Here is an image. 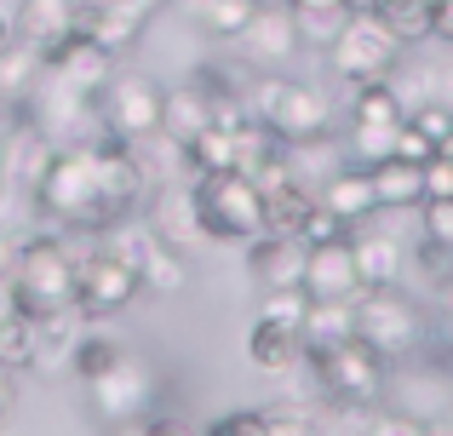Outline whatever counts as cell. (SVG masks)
I'll return each instance as SVG.
<instances>
[{
  "mask_svg": "<svg viewBox=\"0 0 453 436\" xmlns=\"http://www.w3.org/2000/svg\"><path fill=\"white\" fill-rule=\"evenodd\" d=\"M350 253H356V270H362V287H390L408 270V247H402L396 230L379 224V213L350 230Z\"/></svg>",
  "mask_w": 453,
  "mask_h": 436,
  "instance_id": "16",
  "label": "cell"
},
{
  "mask_svg": "<svg viewBox=\"0 0 453 436\" xmlns=\"http://www.w3.org/2000/svg\"><path fill=\"white\" fill-rule=\"evenodd\" d=\"M247 110L293 149L299 144H327L333 138V103L321 98L310 80H293V75H281V69H253Z\"/></svg>",
  "mask_w": 453,
  "mask_h": 436,
  "instance_id": "4",
  "label": "cell"
},
{
  "mask_svg": "<svg viewBox=\"0 0 453 436\" xmlns=\"http://www.w3.org/2000/svg\"><path fill=\"white\" fill-rule=\"evenodd\" d=\"M144 230L155 241L178 247V253H196V247H212V235L201 230V213H196V195H189V184L178 190V184H161V190L144 195Z\"/></svg>",
  "mask_w": 453,
  "mask_h": 436,
  "instance_id": "14",
  "label": "cell"
},
{
  "mask_svg": "<svg viewBox=\"0 0 453 436\" xmlns=\"http://www.w3.org/2000/svg\"><path fill=\"white\" fill-rule=\"evenodd\" d=\"M12 41V18H6V11H0V46H6Z\"/></svg>",
  "mask_w": 453,
  "mask_h": 436,
  "instance_id": "46",
  "label": "cell"
},
{
  "mask_svg": "<svg viewBox=\"0 0 453 436\" xmlns=\"http://www.w3.org/2000/svg\"><path fill=\"white\" fill-rule=\"evenodd\" d=\"M350 230H356V224H344L339 213H333V207H310V213H304V224H299V241L304 247H321V241H350Z\"/></svg>",
  "mask_w": 453,
  "mask_h": 436,
  "instance_id": "33",
  "label": "cell"
},
{
  "mask_svg": "<svg viewBox=\"0 0 453 436\" xmlns=\"http://www.w3.org/2000/svg\"><path fill=\"white\" fill-rule=\"evenodd\" d=\"M425 6H431V0H425Z\"/></svg>",
  "mask_w": 453,
  "mask_h": 436,
  "instance_id": "49",
  "label": "cell"
},
{
  "mask_svg": "<svg viewBox=\"0 0 453 436\" xmlns=\"http://www.w3.org/2000/svg\"><path fill=\"white\" fill-rule=\"evenodd\" d=\"M161 80L144 75V69H115L98 92V115L104 133L127 138V144H144V138H161Z\"/></svg>",
  "mask_w": 453,
  "mask_h": 436,
  "instance_id": "9",
  "label": "cell"
},
{
  "mask_svg": "<svg viewBox=\"0 0 453 436\" xmlns=\"http://www.w3.org/2000/svg\"><path fill=\"white\" fill-rule=\"evenodd\" d=\"M299 293L316 304H356L362 299V270H356V253L350 241H321V247H304V276H299Z\"/></svg>",
  "mask_w": 453,
  "mask_h": 436,
  "instance_id": "13",
  "label": "cell"
},
{
  "mask_svg": "<svg viewBox=\"0 0 453 436\" xmlns=\"http://www.w3.org/2000/svg\"><path fill=\"white\" fill-rule=\"evenodd\" d=\"M431 41L453 46V0H431Z\"/></svg>",
  "mask_w": 453,
  "mask_h": 436,
  "instance_id": "40",
  "label": "cell"
},
{
  "mask_svg": "<svg viewBox=\"0 0 453 436\" xmlns=\"http://www.w3.org/2000/svg\"><path fill=\"white\" fill-rule=\"evenodd\" d=\"M265 431H270L265 408H230V414L207 419V431H201V436H265Z\"/></svg>",
  "mask_w": 453,
  "mask_h": 436,
  "instance_id": "34",
  "label": "cell"
},
{
  "mask_svg": "<svg viewBox=\"0 0 453 436\" xmlns=\"http://www.w3.org/2000/svg\"><path fill=\"white\" fill-rule=\"evenodd\" d=\"M436 156H448V161H453V133L442 138V144H436Z\"/></svg>",
  "mask_w": 453,
  "mask_h": 436,
  "instance_id": "47",
  "label": "cell"
},
{
  "mask_svg": "<svg viewBox=\"0 0 453 436\" xmlns=\"http://www.w3.org/2000/svg\"><path fill=\"white\" fill-rule=\"evenodd\" d=\"M41 69H52V75H64L69 87H81V92H92V98H98L104 80L115 75V52L104 41H92V34H81V29H64L41 52Z\"/></svg>",
  "mask_w": 453,
  "mask_h": 436,
  "instance_id": "15",
  "label": "cell"
},
{
  "mask_svg": "<svg viewBox=\"0 0 453 436\" xmlns=\"http://www.w3.org/2000/svg\"><path fill=\"white\" fill-rule=\"evenodd\" d=\"M390 144H396V126H362V121H350V133H344V161H350V167H373V161L390 156Z\"/></svg>",
  "mask_w": 453,
  "mask_h": 436,
  "instance_id": "29",
  "label": "cell"
},
{
  "mask_svg": "<svg viewBox=\"0 0 453 436\" xmlns=\"http://www.w3.org/2000/svg\"><path fill=\"white\" fill-rule=\"evenodd\" d=\"M12 402H18V368L0 362V414H12Z\"/></svg>",
  "mask_w": 453,
  "mask_h": 436,
  "instance_id": "41",
  "label": "cell"
},
{
  "mask_svg": "<svg viewBox=\"0 0 453 436\" xmlns=\"http://www.w3.org/2000/svg\"><path fill=\"white\" fill-rule=\"evenodd\" d=\"M281 6H288L299 23H304V18H344V11H350L344 0H281Z\"/></svg>",
  "mask_w": 453,
  "mask_h": 436,
  "instance_id": "39",
  "label": "cell"
},
{
  "mask_svg": "<svg viewBox=\"0 0 453 436\" xmlns=\"http://www.w3.org/2000/svg\"><path fill=\"white\" fill-rule=\"evenodd\" d=\"M178 161H184L189 172H230V167H242V149H235V133L230 126H201L196 138H184L178 144Z\"/></svg>",
  "mask_w": 453,
  "mask_h": 436,
  "instance_id": "21",
  "label": "cell"
},
{
  "mask_svg": "<svg viewBox=\"0 0 453 436\" xmlns=\"http://www.w3.org/2000/svg\"><path fill=\"white\" fill-rule=\"evenodd\" d=\"M390 87H396V98H402V110H419V103H436V69H425V64H396L390 69Z\"/></svg>",
  "mask_w": 453,
  "mask_h": 436,
  "instance_id": "31",
  "label": "cell"
},
{
  "mask_svg": "<svg viewBox=\"0 0 453 436\" xmlns=\"http://www.w3.org/2000/svg\"><path fill=\"white\" fill-rule=\"evenodd\" d=\"M18 241H23V235L0 230V276H12V264H18Z\"/></svg>",
  "mask_w": 453,
  "mask_h": 436,
  "instance_id": "42",
  "label": "cell"
},
{
  "mask_svg": "<svg viewBox=\"0 0 453 436\" xmlns=\"http://www.w3.org/2000/svg\"><path fill=\"white\" fill-rule=\"evenodd\" d=\"M87 396H92V414L115 431V425L138 419L155 402V379H150V368L133 356V350H121V356H115L98 379H87Z\"/></svg>",
  "mask_w": 453,
  "mask_h": 436,
  "instance_id": "11",
  "label": "cell"
},
{
  "mask_svg": "<svg viewBox=\"0 0 453 436\" xmlns=\"http://www.w3.org/2000/svg\"><path fill=\"white\" fill-rule=\"evenodd\" d=\"M247 270H253V281L265 293L299 287V276H304V241H299V235H253V241H247Z\"/></svg>",
  "mask_w": 453,
  "mask_h": 436,
  "instance_id": "17",
  "label": "cell"
},
{
  "mask_svg": "<svg viewBox=\"0 0 453 436\" xmlns=\"http://www.w3.org/2000/svg\"><path fill=\"white\" fill-rule=\"evenodd\" d=\"M75 270L81 253L69 247L64 230H41L35 224L18 241V264H12V281H18V310L23 316H52V310H75Z\"/></svg>",
  "mask_w": 453,
  "mask_h": 436,
  "instance_id": "3",
  "label": "cell"
},
{
  "mask_svg": "<svg viewBox=\"0 0 453 436\" xmlns=\"http://www.w3.org/2000/svg\"><path fill=\"white\" fill-rule=\"evenodd\" d=\"M390 156H402V161H419V167H425V161L436 156V144H431V138H425L413 121H402V126H396V144H390Z\"/></svg>",
  "mask_w": 453,
  "mask_h": 436,
  "instance_id": "37",
  "label": "cell"
},
{
  "mask_svg": "<svg viewBox=\"0 0 453 436\" xmlns=\"http://www.w3.org/2000/svg\"><path fill=\"white\" fill-rule=\"evenodd\" d=\"M0 419H6V414H0Z\"/></svg>",
  "mask_w": 453,
  "mask_h": 436,
  "instance_id": "50",
  "label": "cell"
},
{
  "mask_svg": "<svg viewBox=\"0 0 453 436\" xmlns=\"http://www.w3.org/2000/svg\"><path fill=\"white\" fill-rule=\"evenodd\" d=\"M110 436H201L196 425H189V419H178V414H150V419H127V425H115Z\"/></svg>",
  "mask_w": 453,
  "mask_h": 436,
  "instance_id": "35",
  "label": "cell"
},
{
  "mask_svg": "<svg viewBox=\"0 0 453 436\" xmlns=\"http://www.w3.org/2000/svg\"><path fill=\"white\" fill-rule=\"evenodd\" d=\"M258 6H265V0H196L189 11H196V23L212 34V41H235Z\"/></svg>",
  "mask_w": 453,
  "mask_h": 436,
  "instance_id": "27",
  "label": "cell"
},
{
  "mask_svg": "<svg viewBox=\"0 0 453 436\" xmlns=\"http://www.w3.org/2000/svg\"><path fill=\"white\" fill-rule=\"evenodd\" d=\"M373 179V195H379V213H413L425 202V167L419 161H402V156H385L367 167Z\"/></svg>",
  "mask_w": 453,
  "mask_h": 436,
  "instance_id": "19",
  "label": "cell"
},
{
  "mask_svg": "<svg viewBox=\"0 0 453 436\" xmlns=\"http://www.w3.org/2000/svg\"><path fill=\"white\" fill-rule=\"evenodd\" d=\"M189 195H196V213H201V230L212 235V241H253V235H265V190L253 184V172L230 167V172H201L196 184H189Z\"/></svg>",
  "mask_w": 453,
  "mask_h": 436,
  "instance_id": "6",
  "label": "cell"
},
{
  "mask_svg": "<svg viewBox=\"0 0 453 436\" xmlns=\"http://www.w3.org/2000/svg\"><path fill=\"white\" fill-rule=\"evenodd\" d=\"M350 333L373 345L385 362H413L431 327H425L419 299L402 293V281H390V287H362V299L350 304Z\"/></svg>",
  "mask_w": 453,
  "mask_h": 436,
  "instance_id": "5",
  "label": "cell"
},
{
  "mask_svg": "<svg viewBox=\"0 0 453 436\" xmlns=\"http://www.w3.org/2000/svg\"><path fill=\"white\" fill-rule=\"evenodd\" d=\"M367 11H373V18L385 23V29L396 34L402 46L431 41V6H425V0H373Z\"/></svg>",
  "mask_w": 453,
  "mask_h": 436,
  "instance_id": "25",
  "label": "cell"
},
{
  "mask_svg": "<svg viewBox=\"0 0 453 436\" xmlns=\"http://www.w3.org/2000/svg\"><path fill=\"white\" fill-rule=\"evenodd\" d=\"M408 121L419 126V133L431 138V144H442V138L453 133V110H448V103H419V110H413Z\"/></svg>",
  "mask_w": 453,
  "mask_h": 436,
  "instance_id": "38",
  "label": "cell"
},
{
  "mask_svg": "<svg viewBox=\"0 0 453 436\" xmlns=\"http://www.w3.org/2000/svg\"><path fill=\"white\" fill-rule=\"evenodd\" d=\"M402 52H408V46H402L373 11H344L339 34L327 41V69L344 87H356V80H385L390 69L402 64Z\"/></svg>",
  "mask_w": 453,
  "mask_h": 436,
  "instance_id": "7",
  "label": "cell"
},
{
  "mask_svg": "<svg viewBox=\"0 0 453 436\" xmlns=\"http://www.w3.org/2000/svg\"><path fill=\"white\" fill-rule=\"evenodd\" d=\"M23 110L35 115V126H41L52 144H92V138L104 133L98 98H92V92H81V87H69V80L52 75V69H41V80L29 87Z\"/></svg>",
  "mask_w": 453,
  "mask_h": 436,
  "instance_id": "8",
  "label": "cell"
},
{
  "mask_svg": "<svg viewBox=\"0 0 453 436\" xmlns=\"http://www.w3.org/2000/svg\"><path fill=\"white\" fill-rule=\"evenodd\" d=\"M316 202L333 207L344 224H362L379 213V195H373V179H367V167H350V161H339V167L327 172V179L316 184Z\"/></svg>",
  "mask_w": 453,
  "mask_h": 436,
  "instance_id": "18",
  "label": "cell"
},
{
  "mask_svg": "<svg viewBox=\"0 0 453 436\" xmlns=\"http://www.w3.org/2000/svg\"><path fill=\"white\" fill-rule=\"evenodd\" d=\"M413 270H419V281H425V287H436V293H442L448 281H453V247L431 241V235H419V241H413Z\"/></svg>",
  "mask_w": 453,
  "mask_h": 436,
  "instance_id": "32",
  "label": "cell"
},
{
  "mask_svg": "<svg viewBox=\"0 0 453 436\" xmlns=\"http://www.w3.org/2000/svg\"><path fill=\"white\" fill-rule=\"evenodd\" d=\"M350 121H362V126H402L408 110H402V98H396L390 80H356L350 87Z\"/></svg>",
  "mask_w": 453,
  "mask_h": 436,
  "instance_id": "24",
  "label": "cell"
},
{
  "mask_svg": "<svg viewBox=\"0 0 453 436\" xmlns=\"http://www.w3.org/2000/svg\"><path fill=\"white\" fill-rule=\"evenodd\" d=\"M304 34H299V18H293L281 0H265V6L247 18V29L235 34V52H242L247 69H288L299 57Z\"/></svg>",
  "mask_w": 453,
  "mask_h": 436,
  "instance_id": "12",
  "label": "cell"
},
{
  "mask_svg": "<svg viewBox=\"0 0 453 436\" xmlns=\"http://www.w3.org/2000/svg\"><path fill=\"white\" fill-rule=\"evenodd\" d=\"M293 356H299V333L276 327L270 316H258V322L247 327V362H253L258 373H281V368H293Z\"/></svg>",
  "mask_w": 453,
  "mask_h": 436,
  "instance_id": "23",
  "label": "cell"
},
{
  "mask_svg": "<svg viewBox=\"0 0 453 436\" xmlns=\"http://www.w3.org/2000/svg\"><path fill=\"white\" fill-rule=\"evenodd\" d=\"M436 103H448V110H453V64L436 69Z\"/></svg>",
  "mask_w": 453,
  "mask_h": 436,
  "instance_id": "44",
  "label": "cell"
},
{
  "mask_svg": "<svg viewBox=\"0 0 453 436\" xmlns=\"http://www.w3.org/2000/svg\"><path fill=\"white\" fill-rule=\"evenodd\" d=\"M413 213H419V235L453 247V195H448V202H419Z\"/></svg>",
  "mask_w": 453,
  "mask_h": 436,
  "instance_id": "36",
  "label": "cell"
},
{
  "mask_svg": "<svg viewBox=\"0 0 453 436\" xmlns=\"http://www.w3.org/2000/svg\"><path fill=\"white\" fill-rule=\"evenodd\" d=\"M362 436H436L431 419H419L413 408H367Z\"/></svg>",
  "mask_w": 453,
  "mask_h": 436,
  "instance_id": "30",
  "label": "cell"
},
{
  "mask_svg": "<svg viewBox=\"0 0 453 436\" xmlns=\"http://www.w3.org/2000/svg\"><path fill=\"white\" fill-rule=\"evenodd\" d=\"M150 190H155V172L138 156V144L98 133L92 144L52 149L41 184H35V213L52 218V230L64 235H110L115 224H127L144 207Z\"/></svg>",
  "mask_w": 453,
  "mask_h": 436,
  "instance_id": "1",
  "label": "cell"
},
{
  "mask_svg": "<svg viewBox=\"0 0 453 436\" xmlns=\"http://www.w3.org/2000/svg\"><path fill=\"white\" fill-rule=\"evenodd\" d=\"M310 362V379H316L321 402L339 408V414H367V408L385 402V385H390V362L379 356L373 345L362 339H339V345H321V350H299Z\"/></svg>",
  "mask_w": 453,
  "mask_h": 436,
  "instance_id": "2",
  "label": "cell"
},
{
  "mask_svg": "<svg viewBox=\"0 0 453 436\" xmlns=\"http://www.w3.org/2000/svg\"><path fill=\"white\" fill-rule=\"evenodd\" d=\"M350 339V304H304V327H299V350H321Z\"/></svg>",
  "mask_w": 453,
  "mask_h": 436,
  "instance_id": "26",
  "label": "cell"
},
{
  "mask_svg": "<svg viewBox=\"0 0 453 436\" xmlns=\"http://www.w3.org/2000/svg\"><path fill=\"white\" fill-rule=\"evenodd\" d=\"M69 18H75V0H23L18 18H12V34L46 52V46L69 29Z\"/></svg>",
  "mask_w": 453,
  "mask_h": 436,
  "instance_id": "22",
  "label": "cell"
},
{
  "mask_svg": "<svg viewBox=\"0 0 453 436\" xmlns=\"http://www.w3.org/2000/svg\"><path fill=\"white\" fill-rule=\"evenodd\" d=\"M127 6H133V11H144V18H150V11H161V6H173V0H127Z\"/></svg>",
  "mask_w": 453,
  "mask_h": 436,
  "instance_id": "45",
  "label": "cell"
},
{
  "mask_svg": "<svg viewBox=\"0 0 453 436\" xmlns=\"http://www.w3.org/2000/svg\"><path fill=\"white\" fill-rule=\"evenodd\" d=\"M133 299H144L133 258H121L115 247L81 253V270H75V310H81V322H110V316L133 310Z\"/></svg>",
  "mask_w": 453,
  "mask_h": 436,
  "instance_id": "10",
  "label": "cell"
},
{
  "mask_svg": "<svg viewBox=\"0 0 453 436\" xmlns=\"http://www.w3.org/2000/svg\"><path fill=\"white\" fill-rule=\"evenodd\" d=\"M201 126H212V103L207 92L196 87V80H184V87H166L161 92V138H173V144H184V138H196Z\"/></svg>",
  "mask_w": 453,
  "mask_h": 436,
  "instance_id": "20",
  "label": "cell"
},
{
  "mask_svg": "<svg viewBox=\"0 0 453 436\" xmlns=\"http://www.w3.org/2000/svg\"><path fill=\"white\" fill-rule=\"evenodd\" d=\"M12 310H18V281H12V276H0V322H6Z\"/></svg>",
  "mask_w": 453,
  "mask_h": 436,
  "instance_id": "43",
  "label": "cell"
},
{
  "mask_svg": "<svg viewBox=\"0 0 453 436\" xmlns=\"http://www.w3.org/2000/svg\"><path fill=\"white\" fill-rule=\"evenodd\" d=\"M344 6H350V11H367V6H373V0H344Z\"/></svg>",
  "mask_w": 453,
  "mask_h": 436,
  "instance_id": "48",
  "label": "cell"
},
{
  "mask_svg": "<svg viewBox=\"0 0 453 436\" xmlns=\"http://www.w3.org/2000/svg\"><path fill=\"white\" fill-rule=\"evenodd\" d=\"M35 356H41V333H35V316L12 310L6 322H0V362L6 368H35Z\"/></svg>",
  "mask_w": 453,
  "mask_h": 436,
  "instance_id": "28",
  "label": "cell"
}]
</instances>
